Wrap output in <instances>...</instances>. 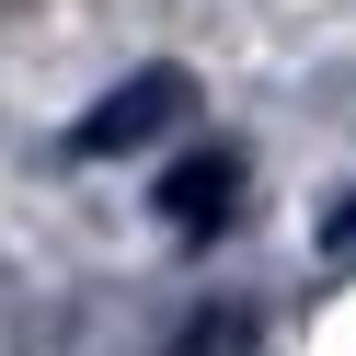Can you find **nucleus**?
Returning a JSON list of instances; mask_svg holds the SVG:
<instances>
[{
	"label": "nucleus",
	"mask_w": 356,
	"mask_h": 356,
	"mask_svg": "<svg viewBox=\"0 0 356 356\" xmlns=\"http://www.w3.org/2000/svg\"><path fill=\"white\" fill-rule=\"evenodd\" d=\"M184 115H195V81H184V70H138L115 104H104V115H81V138H70V149H81V161H115V149L172 138Z\"/></svg>",
	"instance_id": "nucleus-1"
},
{
	"label": "nucleus",
	"mask_w": 356,
	"mask_h": 356,
	"mask_svg": "<svg viewBox=\"0 0 356 356\" xmlns=\"http://www.w3.org/2000/svg\"><path fill=\"white\" fill-rule=\"evenodd\" d=\"M230 195H241V161H230V149H207V161H172L161 218H172L184 241H207V230H230Z\"/></svg>",
	"instance_id": "nucleus-2"
},
{
	"label": "nucleus",
	"mask_w": 356,
	"mask_h": 356,
	"mask_svg": "<svg viewBox=\"0 0 356 356\" xmlns=\"http://www.w3.org/2000/svg\"><path fill=\"white\" fill-rule=\"evenodd\" d=\"M322 241H333V264H356V207H333V230H322Z\"/></svg>",
	"instance_id": "nucleus-3"
}]
</instances>
